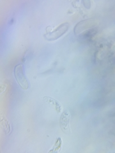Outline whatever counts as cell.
Segmentation results:
<instances>
[{"label": "cell", "mask_w": 115, "mask_h": 153, "mask_svg": "<svg viewBox=\"0 0 115 153\" xmlns=\"http://www.w3.org/2000/svg\"><path fill=\"white\" fill-rule=\"evenodd\" d=\"M43 100H44V101H45L47 103L51 105V106H53L56 112L60 113L61 112L62 105L58 100L50 97H44L43 98Z\"/></svg>", "instance_id": "277c9868"}, {"label": "cell", "mask_w": 115, "mask_h": 153, "mask_svg": "<svg viewBox=\"0 0 115 153\" xmlns=\"http://www.w3.org/2000/svg\"><path fill=\"white\" fill-rule=\"evenodd\" d=\"M1 123L2 126L4 128V131L6 132V133H9L11 131V129H10V125L9 123L8 122L7 119H6L4 117H3L1 120Z\"/></svg>", "instance_id": "8992f818"}, {"label": "cell", "mask_w": 115, "mask_h": 153, "mask_svg": "<svg viewBox=\"0 0 115 153\" xmlns=\"http://www.w3.org/2000/svg\"><path fill=\"white\" fill-rule=\"evenodd\" d=\"M62 146V140L60 137H58L56 138V140L55 142V144L52 147V149L49 151V152H59L61 149Z\"/></svg>", "instance_id": "5b68a950"}, {"label": "cell", "mask_w": 115, "mask_h": 153, "mask_svg": "<svg viewBox=\"0 0 115 153\" xmlns=\"http://www.w3.org/2000/svg\"><path fill=\"white\" fill-rule=\"evenodd\" d=\"M70 112L68 110H65L61 115V117L60 119V126L61 131L66 134H69L71 133L70 128Z\"/></svg>", "instance_id": "3957f363"}, {"label": "cell", "mask_w": 115, "mask_h": 153, "mask_svg": "<svg viewBox=\"0 0 115 153\" xmlns=\"http://www.w3.org/2000/svg\"><path fill=\"white\" fill-rule=\"evenodd\" d=\"M69 24L68 22H65L61 24L58 27L56 30L47 33L44 35V37L47 40L49 41H53L58 39L61 36H63L64 34L67 32L69 29Z\"/></svg>", "instance_id": "7a4b0ae2"}, {"label": "cell", "mask_w": 115, "mask_h": 153, "mask_svg": "<svg viewBox=\"0 0 115 153\" xmlns=\"http://www.w3.org/2000/svg\"><path fill=\"white\" fill-rule=\"evenodd\" d=\"M13 74L20 87L24 90L28 89L30 88V84H29L28 80L25 74L23 65L22 64H19L15 66Z\"/></svg>", "instance_id": "6da1fadb"}]
</instances>
